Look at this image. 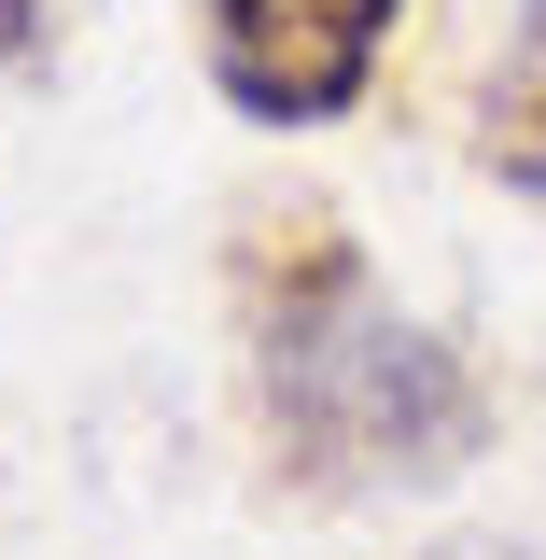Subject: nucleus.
<instances>
[{"instance_id":"1","label":"nucleus","mask_w":546,"mask_h":560,"mask_svg":"<svg viewBox=\"0 0 546 560\" xmlns=\"http://www.w3.org/2000/svg\"><path fill=\"white\" fill-rule=\"evenodd\" d=\"M239 350H253V434L267 477L309 504H393L449 490L490 448V378L449 323L379 294L364 238L323 197L239 224Z\"/></svg>"},{"instance_id":"2","label":"nucleus","mask_w":546,"mask_h":560,"mask_svg":"<svg viewBox=\"0 0 546 560\" xmlns=\"http://www.w3.org/2000/svg\"><path fill=\"white\" fill-rule=\"evenodd\" d=\"M407 0H197V70L239 127H337L393 57Z\"/></svg>"},{"instance_id":"3","label":"nucleus","mask_w":546,"mask_h":560,"mask_svg":"<svg viewBox=\"0 0 546 560\" xmlns=\"http://www.w3.org/2000/svg\"><path fill=\"white\" fill-rule=\"evenodd\" d=\"M477 168L504 197H546V0H519V28L477 84Z\"/></svg>"},{"instance_id":"4","label":"nucleus","mask_w":546,"mask_h":560,"mask_svg":"<svg viewBox=\"0 0 546 560\" xmlns=\"http://www.w3.org/2000/svg\"><path fill=\"white\" fill-rule=\"evenodd\" d=\"M70 43V0H0V84H43Z\"/></svg>"},{"instance_id":"5","label":"nucleus","mask_w":546,"mask_h":560,"mask_svg":"<svg viewBox=\"0 0 546 560\" xmlns=\"http://www.w3.org/2000/svg\"><path fill=\"white\" fill-rule=\"evenodd\" d=\"M434 560H504V547H434Z\"/></svg>"}]
</instances>
